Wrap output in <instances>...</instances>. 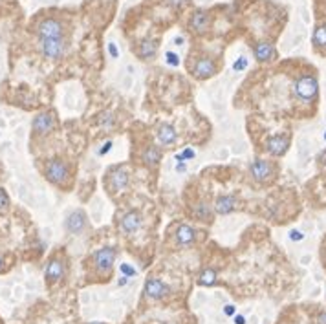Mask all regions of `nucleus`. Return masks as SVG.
I'll return each instance as SVG.
<instances>
[{
    "instance_id": "1",
    "label": "nucleus",
    "mask_w": 326,
    "mask_h": 324,
    "mask_svg": "<svg viewBox=\"0 0 326 324\" xmlns=\"http://www.w3.org/2000/svg\"><path fill=\"white\" fill-rule=\"evenodd\" d=\"M44 176L54 185L66 187L70 181V169L63 160H50L44 167Z\"/></svg>"
},
{
    "instance_id": "2",
    "label": "nucleus",
    "mask_w": 326,
    "mask_h": 324,
    "mask_svg": "<svg viewBox=\"0 0 326 324\" xmlns=\"http://www.w3.org/2000/svg\"><path fill=\"white\" fill-rule=\"evenodd\" d=\"M116 249L114 247H101L97 249L94 255H92V262H94V267L99 275H110L114 267V260H116Z\"/></svg>"
},
{
    "instance_id": "3",
    "label": "nucleus",
    "mask_w": 326,
    "mask_h": 324,
    "mask_svg": "<svg viewBox=\"0 0 326 324\" xmlns=\"http://www.w3.org/2000/svg\"><path fill=\"white\" fill-rule=\"evenodd\" d=\"M55 127H57V117H55V112H52V110L37 114L32 125L33 134L39 136V138H44V136L52 134L55 130Z\"/></svg>"
},
{
    "instance_id": "4",
    "label": "nucleus",
    "mask_w": 326,
    "mask_h": 324,
    "mask_svg": "<svg viewBox=\"0 0 326 324\" xmlns=\"http://www.w3.org/2000/svg\"><path fill=\"white\" fill-rule=\"evenodd\" d=\"M317 92H319V83L313 75H302L295 81V94L299 99L311 101V99H315Z\"/></svg>"
},
{
    "instance_id": "5",
    "label": "nucleus",
    "mask_w": 326,
    "mask_h": 324,
    "mask_svg": "<svg viewBox=\"0 0 326 324\" xmlns=\"http://www.w3.org/2000/svg\"><path fill=\"white\" fill-rule=\"evenodd\" d=\"M249 172H251L253 180L264 185V183H269L275 178V165L266 160H255L249 165Z\"/></svg>"
},
{
    "instance_id": "6",
    "label": "nucleus",
    "mask_w": 326,
    "mask_h": 324,
    "mask_svg": "<svg viewBox=\"0 0 326 324\" xmlns=\"http://www.w3.org/2000/svg\"><path fill=\"white\" fill-rule=\"evenodd\" d=\"M129 170L125 169V167H116L108 172L107 176V189L110 194H116V192H121L125 187L129 185Z\"/></svg>"
},
{
    "instance_id": "7",
    "label": "nucleus",
    "mask_w": 326,
    "mask_h": 324,
    "mask_svg": "<svg viewBox=\"0 0 326 324\" xmlns=\"http://www.w3.org/2000/svg\"><path fill=\"white\" fill-rule=\"evenodd\" d=\"M41 52L46 59L57 61L65 55L66 43L63 37H52V39H41Z\"/></svg>"
},
{
    "instance_id": "8",
    "label": "nucleus",
    "mask_w": 326,
    "mask_h": 324,
    "mask_svg": "<svg viewBox=\"0 0 326 324\" xmlns=\"http://www.w3.org/2000/svg\"><path fill=\"white\" fill-rule=\"evenodd\" d=\"M37 35L41 39H52V37H63V24H61L57 19H43V21L37 24Z\"/></svg>"
},
{
    "instance_id": "9",
    "label": "nucleus",
    "mask_w": 326,
    "mask_h": 324,
    "mask_svg": "<svg viewBox=\"0 0 326 324\" xmlns=\"http://www.w3.org/2000/svg\"><path fill=\"white\" fill-rule=\"evenodd\" d=\"M216 74V64H214L213 59L209 57H200L194 63L193 66V75L196 79L203 81V79H209V77H213Z\"/></svg>"
},
{
    "instance_id": "10",
    "label": "nucleus",
    "mask_w": 326,
    "mask_h": 324,
    "mask_svg": "<svg viewBox=\"0 0 326 324\" xmlns=\"http://www.w3.org/2000/svg\"><path fill=\"white\" fill-rule=\"evenodd\" d=\"M169 293H171V287L167 286L165 282L158 280V278H150V280L145 282V295L152 298V300H161Z\"/></svg>"
},
{
    "instance_id": "11",
    "label": "nucleus",
    "mask_w": 326,
    "mask_h": 324,
    "mask_svg": "<svg viewBox=\"0 0 326 324\" xmlns=\"http://www.w3.org/2000/svg\"><path fill=\"white\" fill-rule=\"evenodd\" d=\"M288 147H289V138L288 136H280V134L267 138V141H266V150L271 156H275V158L286 154Z\"/></svg>"
},
{
    "instance_id": "12",
    "label": "nucleus",
    "mask_w": 326,
    "mask_h": 324,
    "mask_svg": "<svg viewBox=\"0 0 326 324\" xmlns=\"http://www.w3.org/2000/svg\"><path fill=\"white\" fill-rule=\"evenodd\" d=\"M174 240H176L178 245H183V247H187V245L194 244V240H196V231H194L191 225L187 223H180L174 231Z\"/></svg>"
},
{
    "instance_id": "13",
    "label": "nucleus",
    "mask_w": 326,
    "mask_h": 324,
    "mask_svg": "<svg viewBox=\"0 0 326 324\" xmlns=\"http://www.w3.org/2000/svg\"><path fill=\"white\" fill-rule=\"evenodd\" d=\"M44 276H46L48 284H55V282H59L61 278L65 276V262L59 260V258H52V260L48 262V266H46Z\"/></svg>"
},
{
    "instance_id": "14",
    "label": "nucleus",
    "mask_w": 326,
    "mask_h": 324,
    "mask_svg": "<svg viewBox=\"0 0 326 324\" xmlns=\"http://www.w3.org/2000/svg\"><path fill=\"white\" fill-rule=\"evenodd\" d=\"M65 227H66V231H68V233L79 234L81 231L86 227V214H85V211H81V209H79V211H74V213L66 218Z\"/></svg>"
},
{
    "instance_id": "15",
    "label": "nucleus",
    "mask_w": 326,
    "mask_h": 324,
    "mask_svg": "<svg viewBox=\"0 0 326 324\" xmlns=\"http://www.w3.org/2000/svg\"><path fill=\"white\" fill-rule=\"evenodd\" d=\"M193 216L203 223H211L214 218V207L209 202H205V200H200L198 203H194Z\"/></svg>"
},
{
    "instance_id": "16",
    "label": "nucleus",
    "mask_w": 326,
    "mask_h": 324,
    "mask_svg": "<svg viewBox=\"0 0 326 324\" xmlns=\"http://www.w3.org/2000/svg\"><path fill=\"white\" fill-rule=\"evenodd\" d=\"M119 227H121V231L127 234L136 233V231L141 227V214H139L138 211H129V213L121 218Z\"/></svg>"
},
{
    "instance_id": "17",
    "label": "nucleus",
    "mask_w": 326,
    "mask_h": 324,
    "mask_svg": "<svg viewBox=\"0 0 326 324\" xmlns=\"http://www.w3.org/2000/svg\"><path fill=\"white\" fill-rule=\"evenodd\" d=\"M209 28H211V17L205 11H196L191 19V30L198 35H202V33L209 32Z\"/></svg>"
},
{
    "instance_id": "18",
    "label": "nucleus",
    "mask_w": 326,
    "mask_h": 324,
    "mask_svg": "<svg viewBox=\"0 0 326 324\" xmlns=\"http://www.w3.org/2000/svg\"><path fill=\"white\" fill-rule=\"evenodd\" d=\"M236 198L233 194H222V196L216 198V203H214V213L218 214H229L236 209Z\"/></svg>"
},
{
    "instance_id": "19",
    "label": "nucleus",
    "mask_w": 326,
    "mask_h": 324,
    "mask_svg": "<svg viewBox=\"0 0 326 324\" xmlns=\"http://www.w3.org/2000/svg\"><path fill=\"white\" fill-rule=\"evenodd\" d=\"M156 136H158V141H160L161 145H172L174 141H176L178 134H176V128L172 127V125H169V123H163V125H160L158 127V132H156Z\"/></svg>"
},
{
    "instance_id": "20",
    "label": "nucleus",
    "mask_w": 326,
    "mask_h": 324,
    "mask_svg": "<svg viewBox=\"0 0 326 324\" xmlns=\"http://www.w3.org/2000/svg\"><path fill=\"white\" fill-rule=\"evenodd\" d=\"M141 161H143L149 169H156L161 161V150L158 149L156 145H149V147L143 150V154H141Z\"/></svg>"
},
{
    "instance_id": "21",
    "label": "nucleus",
    "mask_w": 326,
    "mask_h": 324,
    "mask_svg": "<svg viewBox=\"0 0 326 324\" xmlns=\"http://www.w3.org/2000/svg\"><path fill=\"white\" fill-rule=\"evenodd\" d=\"M253 54H255V59L258 63H269L275 57V48L269 43H258L253 50Z\"/></svg>"
},
{
    "instance_id": "22",
    "label": "nucleus",
    "mask_w": 326,
    "mask_h": 324,
    "mask_svg": "<svg viewBox=\"0 0 326 324\" xmlns=\"http://www.w3.org/2000/svg\"><path fill=\"white\" fill-rule=\"evenodd\" d=\"M156 54H158V44L154 41H143V43L139 44V50H138V55L143 61H150V59H154Z\"/></svg>"
},
{
    "instance_id": "23",
    "label": "nucleus",
    "mask_w": 326,
    "mask_h": 324,
    "mask_svg": "<svg viewBox=\"0 0 326 324\" xmlns=\"http://www.w3.org/2000/svg\"><path fill=\"white\" fill-rule=\"evenodd\" d=\"M311 43H313L315 48H326V24H319V26L313 30Z\"/></svg>"
},
{
    "instance_id": "24",
    "label": "nucleus",
    "mask_w": 326,
    "mask_h": 324,
    "mask_svg": "<svg viewBox=\"0 0 326 324\" xmlns=\"http://www.w3.org/2000/svg\"><path fill=\"white\" fill-rule=\"evenodd\" d=\"M214 282H216V273H214V269H203L200 278H198V284H200V286H213Z\"/></svg>"
},
{
    "instance_id": "25",
    "label": "nucleus",
    "mask_w": 326,
    "mask_h": 324,
    "mask_svg": "<svg viewBox=\"0 0 326 324\" xmlns=\"http://www.w3.org/2000/svg\"><path fill=\"white\" fill-rule=\"evenodd\" d=\"M8 207H10V196H8V192L0 187V213H2V211H8Z\"/></svg>"
},
{
    "instance_id": "26",
    "label": "nucleus",
    "mask_w": 326,
    "mask_h": 324,
    "mask_svg": "<svg viewBox=\"0 0 326 324\" xmlns=\"http://www.w3.org/2000/svg\"><path fill=\"white\" fill-rule=\"evenodd\" d=\"M165 57H167V63L171 64V66H178V64H180V59H178V55L172 54V52H167Z\"/></svg>"
},
{
    "instance_id": "27",
    "label": "nucleus",
    "mask_w": 326,
    "mask_h": 324,
    "mask_svg": "<svg viewBox=\"0 0 326 324\" xmlns=\"http://www.w3.org/2000/svg\"><path fill=\"white\" fill-rule=\"evenodd\" d=\"M246 66H247V59L246 57H240L235 64H233V70H235V72H240V70H244Z\"/></svg>"
},
{
    "instance_id": "28",
    "label": "nucleus",
    "mask_w": 326,
    "mask_h": 324,
    "mask_svg": "<svg viewBox=\"0 0 326 324\" xmlns=\"http://www.w3.org/2000/svg\"><path fill=\"white\" fill-rule=\"evenodd\" d=\"M121 271L125 273V276H134V275H136V269H134V267H130L129 264H121Z\"/></svg>"
},
{
    "instance_id": "29",
    "label": "nucleus",
    "mask_w": 326,
    "mask_h": 324,
    "mask_svg": "<svg viewBox=\"0 0 326 324\" xmlns=\"http://www.w3.org/2000/svg\"><path fill=\"white\" fill-rule=\"evenodd\" d=\"M289 238L293 240V242H299V240L304 238V234L300 233V231H291V233H289Z\"/></svg>"
},
{
    "instance_id": "30",
    "label": "nucleus",
    "mask_w": 326,
    "mask_h": 324,
    "mask_svg": "<svg viewBox=\"0 0 326 324\" xmlns=\"http://www.w3.org/2000/svg\"><path fill=\"white\" fill-rule=\"evenodd\" d=\"M101 123H103V125H107V127H110V125L114 123V117L110 116V114H107V116H103Z\"/></svg>"
},
{
    "instance_id": "31",
    "label": "nucleus",
    "mask_w": 326,
    "mask_h": 324,
    "mask_svg": "<svg viewBox=\"0 0 326 324\" xmlns=\"http://www.w3.org/2000/svg\"><path fill=\"white\" fill-rule=\"evenodd\" d=\"M183 160H191V158H194V150H191V149H185L183 150Z\"/></svg>"
},
{
    "instance_id": "32",
    "label": "nucleus",
    "mask_w": 326,
    "mask_h": 324,
    "mask_svg": "<svg viewBox=\"0 0 326 324\" xmlns=\"http://www.w3.org/2000/svg\"><path fill=\"white\" fill-rule=\"evenodd\" d=\"M108 52H110V55H112V57H118V48H116V44H114V43L108 44Z\"/></svg>"
},
{
    "instance_id": "33",
    "label": "nucleus",
    "mask_w": 326,
    "mask_h": 324,
    "mask_svg": "<svg viewBox=\"0 0 326 324\" xmlns=\"http://www.w3.org/2000/svg\"><path fill=\"white\" fill-rule=\"evenodd\" d=\"M169 4H171L172 8H182V6L185 4V0H169Z\"/></svg>"
},
{
    "instance_id": "34",
    "label": "nucleus",
    "mask_w": 326,
    "mask_h": 324,
    "mask_svg": "<svg viewBox=\"0 0 326 324\" xmlns=\"http://www.w3.org/2000/svg\"><path fill=\"white\" fill-rule=\"evenodd\" d=\"M110 147H112V143H110V141H107V143L103 145V149L99 150V154H101V156H103V154H107L108 150H110Z\"/></svg>"
},
{
    "instance_id": "35",
    "label": "nucleus",
    "mask_w": 326,
    "mask_h": 324,
    "mask_svg": "<svg viewBox=\"0 0 326 324\" xmlns=\"http://www.w3.org/2000/svg\"><path fill=\"white\" fill-rule=\"evenodd\" d=\"M235 324H246V319H244L242 315H236V317H235Z\"/></svg>"
},
{
    "instance_id": "36",
    "label": "nucleus",
    "mask_w": 326,
    "mask_h": 324,
    "mask_svg": "<svg viewBox=\"0 0 326 324\" xmlns=\"http://www.w3.org/2000/svg\"><path fill=\"white\" fill-rule=\"evenodd\" d=\"M225 313H227V315L235 313V306H225Z\"/></svg>"
},
{
    "instance_id": "37",
    "label": "nucleus",
    "mask_w": 326,
    "mask_h": 324,
    "mask_svg": "<svg viewBox=\"0 0 326 324\" xmlns=\"http://www.w3.org/2000/svg\"><path fill=\"white\" fill-rule=\"evenodd\" d=\"M127 282H129V276H121V280H119V286H125V284H127Z\"/></svg>"
},
{
    "instance_id": "38",
    "label": "nucleus",
    "mask_w": 326,
    "mask_h": 324,
    "mask_svg": "<svg viewBox=\"0 0 326 324\" xmlns=\"http://www.w3.org/2000/svg\"><path fill=\"white\" fill-rule=\"evenodd\" d=\"M319 324H326V313L319 315Z\"/></svg>"
},
{
    "instance_id": "39",
    "label": "nucleus",
    "mask_w": 326,
    "mask_h": 324,
    "mask_svg": "<svg viewBox=\"0 0 326 324\" xmlns=\"http://www.w3.org/2000/svg\"><path fill=\"white\" fill-rule=\"evenodd\" d=\"M2 267H4V258L0 256V271H2Z\"/></svg>"
},
{
    "instance_id": "40",
    "label": "nucleus",
    "mask_w": 326,
    "mask_h": 324,
    "mask_svg": "<svg viewBox=\"0 0 326 324\" xmlns=\"http://www.w3.org/2000/svg\"><path fill=\"white\" fill-rule=\"evenodd\" d=\"M90 324H103V322H90Z\"/></svg>"
},
{
    "instance_id": "41",
    "label": "nucleus",
    "mask_w": 326,
    "mask_h": 324,
    "mask_svg": "<svg viewBox=\"0 0 326 324\" xmlns=\"http://www.w3.org/2000/svg\"><path fill=\"white\" fill-rule=\"evenodd\" d=\"M324 139H326V132H324Z\"/></svg>"
}]
</instances>
